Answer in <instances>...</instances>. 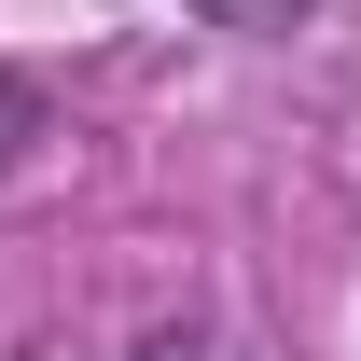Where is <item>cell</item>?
Returning <instances> with one entry per match:
<instances>
[{
    "label": "cell",
    "instance_id": "1",
    "mask_svg": "<svg viewBox=\"0 0 361 361\" xmlns=\"http://www.w3.org/2000/svg\"><path fill=\"white\" fill-rule=\"evenodd\" d=\"M42 139H56V84L42 70H0V167H28Z\"/></svg>",
    "mask_w": 361,
    "mask_h": 361
},
{
    "label": "cell",
    "instance_id": "2",
    "mask_svg": "<svg viewBox=\"0 0 361 361\" xmlns=\"http://www.w3.org/2000/svg\"><path fill=\"white\" fill-rule=\"evenodd\" d=\"M111 361H250L236 334H209V319H153V334H126Z\"/></svg>",
    "mask_w": 361,
    "mask_h": 361
},
{
    "label": "cell",
    "instance_id": "3",
    "mask_svg": "<svg viewBox=\"0 0 361 361\" xmlns=\"http://www.w3.org/2000/svg\"><path fill=\"white\" fill-rule=\"evenodd\" d=\"M195 28H236V42H278V28H306L319 0H180Z\"/></svg>",
    "mask_w": 361,
    "mask_h": 361
}]
</instances>
